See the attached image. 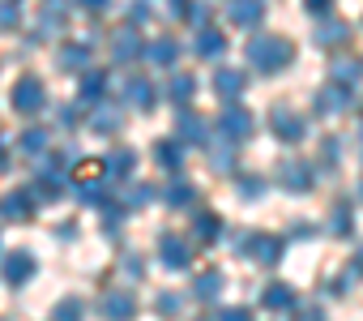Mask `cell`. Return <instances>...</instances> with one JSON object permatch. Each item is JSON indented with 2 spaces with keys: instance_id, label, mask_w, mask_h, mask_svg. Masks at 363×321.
I'll list each match as a JSON object with an SVG mask.
<instances>
[{
  "instance_id": "681fc988",
  "label": "cell",
  "mask_w": 363,
  "mask_h": 321,
  "mask_svg": "<svg viewBox=\"0 0 363 321\" xmlns=\"http://www.w3.org/2000/svg\"><path fill=\"white\" fill-rule=\"evenodd\" d=\"M86 9H107V0H82Z\"/></svg>"
},
{
  "instance_id": "cb8c5ba5",
  "label": "cell",
  "mask_w": 363,
  "mask_h": 321,
  "mask_svg": "<svg viewBox=\"0 0 363 321\" xmlns=\"http://www.w3.org/2000/svg\"><path fill=\"white\" fill-rule=\"evenodd\" d=\"M124 99H128L133 107L150 111V107H154V86H150L145 77H128V86H124Z\"/></svg>"
},
{
  "instance_id": "816d5d0a",
  "label": "cell",
  "mask_w": 363,
  "mask_h": 321,
  "mask_svg": "<svg viewBox=\"0 0 363 321\" xmlns=\"http://www.w3.org/2000/svg\"><path fill=\"white\" fill-rule=\"evenodd\" d=\"M359 202H363V185H359Z\"/></svg>"
},
{
  "instance_id": "74e56055",
  "label": "cell",
  "mask_w": 363,
  "mask_h": 321,
  "mask_svg": "<svg viewBox=\"0 0 363 321\" xmlns=\"http://www.w3.org/2000/svg\"><path fill=\"white\" fill-rule=\"evenodd\" d=\"M18 26V0H0V31Z\"/></svg>"
},
{
  "instance_id": "b9f144b4",
  "label": "cell",
  "mask_w": 363,
  "mask_h": 321,
  "mask_svg": "<svg viewBox=\"0 0 363 321\" xmlns=\"http://www.w3.org/2000/svg\"><path fill=\"white\" fill-rule=\"evenodd\" d=\"M210 158H214V168H218V172H231V146H214Z\"/></svg>"
},
{
  "instance_id": "f1b7e54d",
  "label": "cell",
  "mask_w": 363,
  "mask_h": 321,
  "mask_svg": "<svg viewBox=\"0 0 363 321\" xmlns=\"http://www.w3.org/2000/svg\"><path fill=\"white\" fill-rule=\"evenodd\" d=\"M154 158H158V168L171 172V176H179V168H184V163H179V146L175 141H158L154 146Z\"/></svg>"
},
{
  "instance_id": "f35d334b",
  "label": "cell",
  "mask_w": 363,
  "mask_h": 321,
  "mask_svg": "<svg viewBox=\"0 0 363 321\" xmlns=\"http://www.w3.org/2000/svg\"><path fill=\"white\" fill-rule=\"evenodd\" d=\"M150 197H154V189H150V185H137V189H128V197H124V206L133 210V206H145Z\"/></svg>"
},
{
  "instance_id": "f5cc1de1",
  "label": "cell",
  "mask_w": 363,
  "mask_h": 321,
  "mask_svg": "<svg viewBox=\"0 0 363 321\" xmlns=\"http://www.w3.org/2000/svg\"><path fill=\"white\" fill-rule=\"evenodd\" d=\"M359 129H363V124H359Z\"/></svg>"
},
{
  "instance_id": "d4e9b609",
  "label": "cell",
  "mask_w": 363,
  "mask_h": 321,
  "mask_svg": "<svg viewBox=\"0 0 363 321\" xmlns=\"http://www.w3.org/2000/svg\"><path fill=\"white\" fill-rule=\"evenodd\" d=\"M223 283H227V278H223L218 270H206V274H197V283H193V295L210 304V300H218V295H223Z\"/></svg>"
},
{
  "instance_id": "bcb514c9",
  "label": "cell",
  "mask_w": 363,
  "mask_h": 321,
  "mask_svg": "<svg viewBox=\"0 0 363 321\" xmlns=\"http://www.w3.org/2000/svg\"><path fill=\"white\" fill-rule=\"evenodd\" d=\"M329 5H333V0H303V9H308V13H325Z\"/></svg>"
},
{
  "instance_id": "ac0fdd59",
  "label": "cell",
  "mask_w": 363,
  "mask_h": 321,
  "mask_svg": "<svg viewBox=\"0 0 363 321\" xmlns=\"http://www.w3.org/2000/svg\"><path fill=\"white\" fill-rule=\"evenodd\" d=\"M227 18H231L235 26H261L265 0H231V5H227Z\"/></svg>"
},
{
  "instance_id": "484cf974",
  "label": "cell",
  "mask_w": 363,
  "mask_h": 321,
  "mask_svg": "<svg viewBox=\"0 0 363 321\" xmlns=\"http://www.w3.org/2000/svg\"><path fill=\"white\" fill-rule=\"evenodd\" d=\"M65 18H69L65 0H48V9L39 13V35H56V31L65 26Z\"/></svg>"
},
{
  "instance_id": "277c9868",
  "label": "cell",
  "mask_w": 363,
  "mask_h": 321,
  "mask_svg": "<svg viewBox=\"0 0 363 321\" xmlns=\"http://www.w3.org/2000/svg\"><path fill=\"white\" fill-rule=\"evenodd\" d=\"M269 129H274L282 141H303V137H308V120H303L295 107H282V103L269 107Z\"/></svg>"
},
{
  "instance_id": "7c38bea8",
  "label": "cell",
  "mask_w": 363,
  "mask_h": 321,
  "mask_svg": "<svg viewBox=\"0 0 363 321\" xmlns=\"http://www.w3.org/2000/svg\"><path fill=\"white\" fill-rule=\"evenodd\" d=\"M99 312H103L107 321H133V317H137V300H133L128 291H107V295L99 300Z\"/></svg>"
},
{
  "instance_id": "9c48e42d",
  "label": "cell",
  "mask_w": 363,
  "mask_h": 321,
  "mask_svg": "<svg viewBox=\"0 0 363 321\" xmlns=\"http://www.w3.org/2000/svg\"><path fill=\"white\" fill-rule=\"evenodd\" d=\"M124 129V107L120 103H111V99H103L94 111H90V133H120Z\"/></svg>"
},
{
  "instance_id": "7402d4cb",
  "label": "cell",
  "mask_w": 363,
  "mask_h": 321,
  "mask_svg": "<svg viewBox=\"0 0 363 321\" xmlns=\"http://www.w3.org/2000/svg\"><path fill=\"white\" fill-rule=\"evenodd\" d=\"M86 60H90V43H65L56 65L69 69V73H86Z\"/></svg>"
},
{
  "instance_id": "83f0119b",
  "label": "cell",
  "mask_w": 363,
  "mask_h": 321,
  "mask_svg": "<svg viewBox=\"0 0 363 321\" xmlns=\"http://www.w3.org/2000/svg\"><path fill=\"white\" fill-rule=\"evenodd\" d=\"M261 304H265V308H295V287H286V283H269V287L261 291Z\"/></svg>"
},
{
  "instance_id": "603a6c76",
  "label": "cell",
  "mask_w": 363,
  "mask_h": 321,
  "mask_svg": "<svg viewBox=\"0 0 363 321\" xmlns=\"http://www.w3.org/2000/svg\"><path fill=\"white\" fill-rule=\"evenodd\" d=\"M193 90H197V82H193L189 73H175V77L167 82V90H162V94H167V99H171L175 107H189V99H193Z\"/></svg>"
},
{
  "instance_id": "60d3db41",
  "label": "cell",
  "mask_w": 363,
  "mask_h": 321,
  "mask_svg": "<svg viewBox=\"0 0 363 321\" xmlns=\"http://www.w3.org/2000/svg\"><path fill=\"white\" fill-rule=\"evenodd\" d=\"M295 321H329V317H325V308H320V304H303V308L295 312Z\"/></svg>"
},
{
  "instance_id": "4fadbf2b",
  "label": "cell",
  "mask_w": 363,
  "mask_h": 321,
  "mask_svg": "<svg viewBox=\"0 0 363 321\" xmlns=\"http://www.w3.org/2000/svg\"><path fill=\"white\" fill-rule=\"evenodd\" d=\"M354 103V94H350V86H325V90H316V111L320 116H337V111H346Z\"/></svg>"
},
{
  "instance_id": "f6af8a7d",
  "label": "cell",
  "mask_w": 363,
  "mask_h": 321,
  "mask_svg": "<svg viewBox=\"0 0 363 321\" xmlns=\"http://www.w3.org/2000/svg\"><path fill=\"white\" fill-rule=\"evenodd\" d=\"M189 18H193L201 31H206V22H210V5H193V9H189Z\"/></svg>"
},
{
  "instance_id": "ba28073f",
  "label": "cell",
  "mask_w": 363,
  "mask_h": 321,
  "mask_svg": "<svg viewBox=\"0 0 363 321\" xmlns=\"http://www.w3.org/2000/svg\"><path fill=\"white\" fill-rule=\"evenodd\" d=\"M141 48H145V43H141V31H137V26H120V31L111 35V60H116V65H133V60L141 56Z\"/></svg>"
},
{
  "instance_id": "e575fe53",
  "label": "cell",
  "mask_w": 363,
  "mask_h": 321,
  "mask_svg": "<svg viewBox=\"0 0 363 321\" xmlns=\"http://www.w3.org/2000/svg\"><path fill=\"white\" fill-rule=\"evenodd\" d=\"M235 185H240V197H244V202H257V197L265 193V185H269V180H265V176H240Z\"/></svg>"
},
{
  "instance_id": "8fae6325",
  "label": "cell",
  "mask_w": 363,
  "mask_h": 321,
  "mask_svg": "<svg viewBox=\"0 0 363 321\" xmlns=\"http://www.w3.org/2000/svg\"><path fill=\"white\" fill-rule=\"evenodd\" d=\"M179 141H189V146H210V124H206V116H197V111H189V107H179Z\"/></svg>"
},
{
  "instance_id": "5bb4252c",
  "label": "cell",
  "mask_w": 363,
  "mask_h": 321,
  "mask_svg": "<svg viewBox=\"0 0 363 321\" xmlns=\"http://www.w3.org/2000/svg\"><path fill=\"white\" fill-rule=\"evenodd\" d=\"M0 274H5V283H9V287H22V283L35 274V257H30L26 249H18V253H9V257H5Z\"/></svg>"
},
{
  "instance_id": "3957f363",
  "label": "cell",
  "mask_w": 363,
  "mask_h": 321,
  "mask_svg": "<svg viewBox=\"0 0 363 321\" xmlns=\"http://www.w3.org/2000/svg\"><path fill=\"white\" fill-rule=\"evenodd\" d=\"M158 257L167 270H189L193 266V244L179 236V232H162L158 236Z\"/></svg>"
},
{
  "instance_id": "5b68a950",
  "label": "cell",
  "mask_w": 363,
  "mask_h": 321,
  "mask_svg": "<svg viewBox=\"0 0 363 321\" xmlns=\"http://www.w3.org/2000/svg\"><path fill=\"white\" fill-rule=\"evenodd\" d=\"M278 185L291 189V193H308L316 185V172L303 163V158H282V163H278Z\"/></svg>"
},
{
  "instance_id": "8992f818",
  "label": "cell",
  "mask_w": 363,
  "mask_h": 321,
  "mask_svg": "<svg viewBox=\"0 0 363 321\" xmlns=\"http://www.w3.org/2000/svg\"><path fill=\"white\" fill-rule=\"evenodd\" d=\"M218 133H223L227 146H235V141H244V137L252 133V116H248L240 103H227V111L218 116Z\"/></svg>"
},
{
  "instance_id": "e0dca14e",
  "label": "cell",
  "mask_w": 363,
  "mask_h": 321,
  "mask_svg": "<svg viewBox=\"0 0 363 321\" xmlns=\"http://www.w3.org/2000/svg\"><path fill=\"white\" fill-rule=\"evenodd\" d=\"M133 168H137V150H128V146H116V150L103 158V172H107L111 180H124V176H133Z\"/></svg>"
},
{
  "instance_id": "ee69618b",
  "label": "cell",
  "mask_w": 363,
  "mask_h": 321,
  "mask_svg": "<svg viewBox=\"0 0 363 321\" xmlns=\"http://www.w3.org/2000/svg\"><path fill=\"white\" fill-rule=\"evenodd\" d=\"M218 321H252V312H248V308H223Z\"/></svg>"
},
{
  "instance_id": "44dd1931",
  "label": "cell",
  "mask_w": 363,
  "mask_h": 321,
  "mask_svg": "<svg viewBox=\"0 0 363 321\" xmlns=\"http://www.w3.org/2000/svg\"><path fill=\"white\" fill-rule=\"evenodd\" d=\"M244 86H248V77H244L240 69H218V73H214V90H218V99H227V103H235V99L244 94Z\"/></svg>"
},
{
  "instance_id": "f546056e",
  "label": "cell",
  "mask_w": 363,
  "mask_h": 321,
  "mask_svg": "<svg viewBox=\"0 0 363 321\" xmlns=\"http://www.w3.org/2000/svg\"><path fill=\"white\" fill-rule=\"evenodd\" d=\"M359 77H363V65L359 60H350V56H337L333 60V82L337 86H354Z\"/></svg>"
},
{
  "instance_id": "4dcf8cb0",
  "label": "cell",
  "mask_w": 363,
  "mask_h": 321,
  "mask_svg": "<svg viewBox=\"0 0 363 321\" xmlns=\"http://www.w3.org/2000/svg\"><path fill=\"white\" fill-rule=\"evenodd\" d=\"M329 227H333V236H350V232H354V210H350V202H337V206L329 210Z\"/></svg>"
},
{
  "instance_id": "4316f807",
  "label": "cell",
  "mask_w": 363,
  "mask_h": 321,
  "mask_svg": "<svg viewBox=\"0 0 363 321\" xmlns=\"http://www.w3.org/2000/svg\"><path fill=\"white\" fill-rule=\"evenodd\" d=\"M218 232H223V223H218V214H214V210H201V214L193 219V236H197L201 244H214V240H218Z\"/></svg>"
},
{
  "instance_id": "8d00e7d4",
  "label": "cell",
  "mask_w": 363,
  "mask_h": 321,
  "mask_svg": "<svg viewBox=\"0 0 363 321\" xmlns=\"http://www.w3.org/2000/svg\"><path fill=\"white\" fill-rule=\"evenodd\" d=\"M82 317H86L82 300H65V304H56V312H52V321H82Z\"/></svg>"
},
{
  "instance_id": "7dc6e473",
  "label": "cell",
  "mask_w": 363,
  "mask_h": 321,
  "mask_svg": "<svg viewBox=\"0 0 363 321\" xmlns=\"http://www.w3.org/2000/svg\"><path fill=\"white\" fill-rule=\"evenodd\" d=\"M56 116H60V124H73V120H77V107H60Z\"/></svg>"
},
{
  "instance_id": "d590c367",
  "label": "cell",
  "mask_w": 363,
  "mask_h": 321,
  "mask_svg": "<svg viewBox=\"0 0 363 321\" xmlns=\"http://www.w3.org/2000/svg\"><path fill=\"white\" fill-rule=\"evenodd\" d=\"M154 308H158V317H179V308H184V295H175V291H162Z\"/></svg>"
},
{
  "instance_id": "7bdbcfd3",
  "label": "cell",
  "mask_w": 363,
  "mask_h": 321,
  "mask_svg": "<svg viewBox=\"0 0 363 321\" xmlns=\"http://www.w3.org/2000/svg\"><path fill=\"white\" fill-rule=\"evenodd\" d=\"M124 274H128V278H141V274H145V266H141V257H137V253H133V257H124Z\"/></svg>"
},
{
  "instance_id": "2e32d148",
  "label": "cell",
  "mask_w": 363,
  "mask_h": 321,
  "mask_svg": "<svg viewBox=\"0 0 363 321\" xmlns=\"http://www.w3.org/2000/svg\"><path fill=\"white\" fill-rule=\"evenodd\" d=\"M141 56H145V60H150L154 69H171V65L179 60V43L162 35V39H154V43H145V48H141Z\"/></svg>"
},
{
  "instance_id": "836d02e7",
  "label": "cell",
  "mask_w": 363,
  "mask_h": 321,
  "mask_svg": "<svg viewBox=\"0 0 363 321\" xmlns=\"http://www.w3.org/2000/svg\"><path fill=\"white\" fill-rule=\"evenodd\" d=\"M312 39H316L320 48H333V43H346V26H342V22H325V26H320V31H316Z\"/></svg>"
},
{
  "instance_id": "ab89813d",
  "label": "cell",
  "mask_w": 363,
  "mask_h": 321,
  "mask_svg": "<svg viewBox=\"0 0 363 321\" xmlns=\"http://www.w3.org/2000/svg\"><path fill=\"white\" fill-rule=\"evenodd\" d=\"M337 154H342V141H337V137H325V150H320V158H325V168H337V163H333Z\"/></svg>"
},
{
  "instance_id": "9a60e30c",
  "label": "cell",
  "mask_w": 363,
  "mask_h": 321,
  "mask_svg": "<svg viewBox=\"0 0 363 321\" xmlns=\"http://www.w3.org/2000/svg\"><path fill=\"white\" fill-rule=\"evenodd\" d=\"M103 90H107V73H103V69H86V73H82V90H77V103H82V107H99V103L107 99Z\"/></svg>"
},
{
  "instance_id": "d6a6232c",
  "label": "cell",
  "mask_w": 363,
  "mask_h": 321,
  "mask_svg": "<svg viewBox=\"0 0 363 321\" xmlns=\"http://www.w3.org/2000/svg\"><path fill=\"white\" fill-rule=\"evenodd\" d=\"M18 146H22V154H35V158H39V154L48 150V129H26Z\"/></svg>"
},
{
  "instance_id": "7a4b0ae2",
  "label": "cell",
  "mask_w": 363,
  "mask_h": 321,
  "mask_svg": "<svg viewBox=\"0 0 363 321\" xmlns=\"http://www.w3.org/2000/svg\"><path fill=\"white\" fill-rule=\"evenodd\" d=\"M231 249L240 257H252L257 266H278V257H282V240L269 236V232H244V236L231 240Z\"/></svg>"
},
{
  "instance_id": "1f68e13d",
  "label": "cell",
  "mask_w": 363,
  "mask_h": 321,
  "mask_svg": "<svg viewBox=\"0 0 363 321\" xmlns=\"http://www.w3.org/2000/svg\"><path fill=\"white\" fill-rule=\"evenodd\" d=\"M162 202H167V206H175V210H184V206L193 202V185H189V180H175V185L162 193Z\"/></svg>"
},
{
  "instance_id": "6da1fadb",
  "label": "cell",
  "mask_w": 363,
  "mask_h": 321,
  "mask_svg": "<svg viewBox=\"0 0 363 321\" xmlns=\"http://www.w3.org/2000/svg\"><path fill=\"white\" fill-rule=\"evenodd\" d=\"M248 60H252L261 73H278V69H286V65L295 60V43H291L286 35H257V39L248 43Z\"/></svg>"
},
{
  "instance_id": "52a82bcc",
  "label": "cell",
  "mask_w": 363,
  "mask_h": 321,
  "mask_svg": "<svg viewBox=\"0 0 363 321\" xmlns=\"http://www.w3.org/2000/svg\"><path fill=\"white\" fill-rule=\"evenodd\" d=\"M13 107H18L22 116H30V111H43V107H48L43 82H39V77H18V86H13Z\"/></svg>"
},
{
  "instance_id": "d6986e66",
  "label": "cell",
  "mask_w": 363,
  "mask_h": 321,
  "mask_svg": "<svg viewBox=\"0 0 363 321\" xmlns=\"http://www.w3.org/2000/svg\"><path fill=\"white\" fill-rule=\"evenodd\" d=\"M103 176H107V172H103V158H77L73 172H69V180H73L82 193H86V189H94Z\"/></svg>"
},
{
  "instance_id": "f907efd6",
  "label": "cell",
  "mask_w": 363,
  "mask_h": 321,
  "mask_svg": "<svg viewBox=\"0 0 363 321\" xmlns=\"http://www.w3.org/2000/svg\"><path fill=\"white\" fill-rule=\"evenodd\" d=\"M5 168H9V150H5V146H0V172H5Z\"/></svg>"
},
{
  "instance_id": "c3c4849f",
  "label": "cell",
  "mask_w": 363,
  "mask_h": 321,
  "mask_svg": "<svg viewBox=\"0 0 363 321\" xmlns=\"http://www.w3.org/2000/svg\"><path fill=\"white\" fill-rule=\"evenodd\" d=\"M295 236H299V240H308V236H316V227H312V223H299V227H295Z\"/></svg>"
},
{
  "instance_id": "ffe728a7",
  "label": "cell",
  "mask_w": 363,
  "mask_h": 321,
  "mask_svg": "<svg viewBox=\"0 0 363 321\" xmlns=\"http://www.w3.org/2000/svg\"><path fill=\"white\" fill-rule=\"evenodd\" d=\"M193 52L201 56V60H218L223 52H227V35L223 31H197V39H193Z\"/></svg>"
},
{
  "instance_id": "30bf717a",
  "label": "cell",
  "mask_w": 363,
  "mask_h": 321,
  "mask_svg": "<svg viewBox=\"0 0 363 321\" xmlns=\"http://www.w3.org/2000/svg\"><path fill=\"white\" fill-rule=\"evenodd\" d=\"M30 214H35V189H13V193L0 197V219L22 223V219H30Z\"/></svg>"
}]
</instances>
